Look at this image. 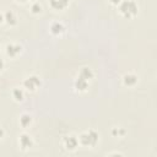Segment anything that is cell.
Returning a JSON list of instances; mask_svg holds the SVG:
<instances>
[{
    "instance_id": "cell-6",
    "label": "cell",
    "mask_w": 157,
    "mask_h": 157,
    "mask_svg": "<svg viewBox=\"0 0 157 157\" xmlns=\"http://www.w3.org/2000/svg\"><path fill=\"white\" fill-rule=\"evenodd\" d=\"M22 45L21 44H18V43H16V42H10V43H7L6 44V47H5V53H6V55L9 56V58H16V56H18L20 54H21V52H22Z\"/></svg>"
},
{
    "instance_id": "cell-17",
    "label": "cell",
    "mask_w": 157,
    "mask_h": 157,
    "mask_svg": "<svg viewBox=\"0 0 157 157\" xmlns=\"http://www.w3.org/2000/svg\"><path fill=\"white\" fill-rule=\"evenodd\" d=\"M113 155H115V156H123V153L119 152V151H113V152H108L107 153V156H113Z\"/></svg>"
},
{
    "instance_id": "cell-18",
    "label": "cell",
    "mask_w": 157,
    "mask_h": 157,
    "mask_svg": "<svg viewBox=\"0 0 157 157\" xmlns=\"http://www.w3.org/2000/svg\"><path fill=\"white\" fill-rule=\"evenodd\" d=\"M4 67H5V61L2 58H0V72L4 70Z\"/></svg>"
},
{
    "instance_id": "cell-7",
    "label": "cell",
    "mask_w": 157,
    "mask_h": 157,
    "mask_svg": "<svg viewBox=\"0 0 157 157\" xmlns=\"http://www.w3.org/2000/svg\"><path fill=\"white\" fill-rule=\"evenodd\" d=\"M88 87H90V81L77 75L76 78L74 80V88H75V91L80 92V93H83V92H86L88 90Z\"/></svg>"
},
{
    "instance_id": "cell-8",
    "label": "cell",
    "mask_w": 157,
    "mask_h": 157,
    "mask_svg": "<svg viewBox=\"0 0 157 157\" xmlns=\"http://www.w3.org/2000/svg\"><path fill=\"white\" fill-rule=\"evenodd\" d=\"M121 81H123V85L124 86H126V87H134L139 82V76L135 72H126V74L123 75Z\"/></svg>"
},
{
    "instance_id": "cell-4",
    "label": "cell",
    "mask_w": 157,
    "mask_h": 157,
    "mask_svg": "<svg viewBox=\"0 0 157 157\" xmlns=\"http://www.w3.org/2000/svg\"><path fill=\"white\" fill-rule=\"evenodd\" d=\"M17 142H18V146H20V148L22 151H28V150L33 148V146H34V139H33V136L31 134L26 132V131H23V132H21L18 135Z\"/></svg>"
},
{
    "instance_id": "cell-9",
    "label": "cell",
    "mask_w": 157,
    "mask_h": 157,
    "mask_svg": "<svg viewBox=\"0 0 157 157\" xmlns=\"http://www.w3.org/2000/svg\"><path fill=\"white\" fill-rule=\"evenodd\" d=\"M65 25L61 22V21H53L50 25H49V32L53 34V36H61L63 33H65Z\"/></svg>"
},
{
    "instance_id": "cell-1",
    "label": "cell",
    "mask_w": 157,
    "mask_h": 157,
    "mask_svg": "<svg viewBox=\"0 0 157 157\" xmlns=\"http://www.w3.org/2000/svg\"><path fill=\"white\" fill-rule=\"evenodd\" d=\"M77 137L80 146L86 148H93L99 142V132L94 129H88L86 131H82Z\"/></svg>"
},
{
    "instance_id": "cell-13",
    "label": "cell",
    "mask_w": 157,
    "mask_h": 157,
    "mask_svg": "<svg viewBox=\"0 0 157 157\" xmlns=\"http://www.w3.org/2000/svg\"><path fill=\"white\" fill-rule=\"evenodd\" d=\"M11 96L16 102H22L26 96V91L22 86H15L11 91Z\"/></svg>"
},
{
    "instance_id": "cell-10",
    "label": "cell",
    "mask_w": 157,
    "mask_h": 157,
    "mask_svg": "<svg viewBox=\"0 0 157 157\" xmlns=\"http://www.w3.org/2000/svg\"><path fill=\"white\" fill-rule=\"evenodd\" d=\"M18 124H20V126L22 128V129H28V128H31L32 126V124H33V117L29 114V113H22L21 115H20V118H18Z\"/></svg>"
},
{
    "instance_id": "cell-2",
    "label": "cell",
    "mask_w": 157,
    "mask_h": 157,
    "mask_svg": "<svg viewBox=\"0 0 157 157\" xmlns=\"http://www.w3.org/2000/svg\"><path fill=\"white\" fill-rule=\"evenodd\" d=\"M118 10L124 17L132 18L139 12V5L135 0H121L118 4Z\"/></svg>"
},
{
    "instance_id": "cell-23",
    "label": "cell",
    "mask_w": 157,
    "mask_h": 157,
    "mask_svg": "<svg viewBox=\"0 0 157 157\" xmlns=\"http://www.w3.org/2000/svg\"><path fill=\"white\" fill-rule=\"evenodd\" d=\"M0 49H1V42H0Z\"/></svg>"
},
{
    "instance_id": "cell-14",
    "label": "cell",
    "mask_w": 157,
    "mask_h": 157,
    "mask_svg": "<svg viewBox=\"0 0 157 157\" xmlns=\"http://www.w3.org/2000/svg\"><path fill=\"white\" fill-rule=\"evenodd\" d=\"M77 75L83 77V78H86V80H88V81H91L93 78V76H94V72L90 66H82Z\"/></svg>"
},
{
    "instance_id": "cell-22",
    "label": "cell",
    "mask_w": 157,
    "mask_h": 157,
    "mask_svg": "<svg viewBox=\"0 0 157 157\" xmlns=\"http://www.w3.org/2000/svg\"><path fill=\"white\" fill-rule=\"evenodd\" d=\"M16 2H18V4H25V2H27V1H29V0H15Z\"/></svg>"
},
{
    "instance_id": "cell-21",
    "label": "cell",
    "mask_w": 157,
    "mask_h": 157,
    "mask_svg": "<svg viewBox=\"0 0 157 157\" xmlns=\"http://www.w3.org/2000/svg\"><path fill=\"white\" fill-rule=\"evenodd\" d=\"M1 23H4V13L0 11V25Z\"/></svg>"
},
{
    "instance_id": "cell-11",
    "label": "cell",
    "mask_w": 157,
    "mask_h": 157,
    "mask_svg": "<svg viewBox=\"0 0 157 157\" xmlns=\"http://www.w3.org/2000/svg\"><path fill=\"white\" fill-rule=\"evenodd\" d=\"M48 4L52 10L61 11V10H65L70 5V0H49Z\"/></svg>"
},
{
    "instance_id": "cell-16",
    "label": "cell",
    "mask_w": 157,
    "mask_h": 157,
    "mask_svg": "<svg viewBox=\"0 0 157 157\" xmlns=\"http://www.w3.org/2000/svg\"><path fill=\"white\" fill-rule=\"evenodd\" d=\"M29 11H31L33 15H38V13H40V12L43 11V6H42V4H40L38 0L32 1V2H31V6H29Z\"/></svg>"
},
{
    "instance_id": "cell-3",
    "label": "cell",
    "mask_w": 157,
    "mask_h": 157,
    "mask_svg": "<svg viewBox=\"0 0 157 157\" xmlns=\"http://www.w3.org/2000/svg\"><path fill=\"white\" fill-rule=\"evenodd\" d=\"M25 91L27 92H36L40 86H42V78L39 75L37 74H31L28 76H26L22 80V85H21Z\"/></svg>"
},
{
    "instance_id": "cell-15",
    "label": "cell",
    "mask_w": 157,
    "mask_h": 157,
    "mask_svg": "<svg viewBox=\"0 0 157 157\" xmlns=\"http://www.w3.org/2000/svg\"><path fill=\"white\" fill-rule=\"evenodd\" d=\"M110 135L115 139H123L126 135V130L123 126H113L110 129Z\"/></svg>"
},
{
    "instance_id": "cell-20",
    "label": "cell",
    "mask_w": 157,
    "mask_h": 157,
    "mask_svg": "<svg viewBox=\"0 0 157 157\" xmlns=\"http://www.w3.org/2000/svg\"><path fill=\"white\" fill-rule=\"evenodd\" d=\"M4 136H5V130L2 128H0V140H2Z\"/></svg>"
},
{
    "instance_id": "cell-12",
    "label": "cell",
    "mask_w": 157,
    "mask_h": 157,
    "mask_svg": "<svg viewBox=\"0 0 157 157\" xmlns=\"http://www.w3.org/2000/svg\"><path fill=\"white\" fill-rule=\"evenodd\" d=\"M17 15L15 11L12 10H7L4 12V22L7 25V26H16L17 25Z\"/></svg>"
},
{
    "instance_id": "cell-5",
    "label": "cell",
    "mask_w": 157,
    "mask_h": 157,
    "mask_svg": "<svg viewBox=\"0 0 157 157\" xmlns=\"http://www.w3.org/2000/svg\"><path fill=\"white\" fill-rule=\"evenodd\" d=\"M61 142H63L64 148L67 150V151H75V150L80 146V144H78V137H77L75 134L64 135Z\"/></svg>"
},
{
    "instance_id": "cell-19",
    "label": "cell",
    "mask_w": 157,
    "mask_h": 157,
    "mask_svg": "<svg viewBox=\"0 0 157 157\" xmlns=\"http://www.w3.org/2000/svg\"><path fill=\"white\" fill-rule=\"evenodd\" d=\"M121 0H108V2H110L112 5H114V6H118V4L120 2Z\"/></svg>"
}]
</instances>
